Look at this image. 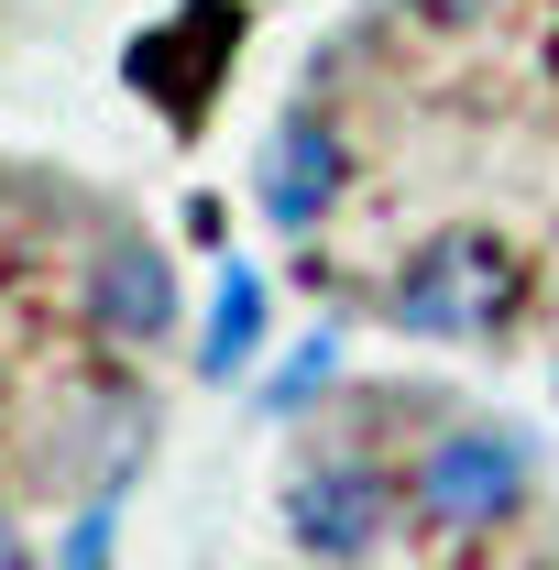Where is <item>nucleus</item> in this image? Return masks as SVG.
Listing matches in <instances>:
<instances>
[{"label": "nucleus", "instance_id": "1", "mask_svg": "<svg viewBox=\"0 0 559 570\" xmlns=\"http://www.w3.org/2000/svg\"><path fill=\"white\" fill-rule=\"evenodd\" d=\"M516 296H527V264L483 242V230H439L406 275L384 285V318L395 330H418V341H493L504 318H516Z\"/></svg>", "mask_w": 559, "mask_h": 570}, {"label": "nucleus", "instance_id": "2", "mask_svg": "<svg viewBox=\"0 0 559 570\" xmlns=\"http://www.w3.org/2000/svg\"><path fill=\"white\" fill-rule=\"evenodd\" d=\"M231 56H242V0H187V11H165L154 33L121 45V88H143L176 132H198L219 77H231Z\"/></svg>", "mask_w": 559, "mask_h": 570}, {"label": "nucleus", "instance_id": "3", "mask_svg": "<svg viewBox=\"0 0 559 570\" xmlns=\"http://www.w3.org/2000/svg\"><path fill=\"white\" fill-rule=\"evenodd\" d=\"M527 483H538V450L516 428H450L418 461V515L450 527V538H472V527H504L527 504Z\"/></svg>", "mask_w": 559, "mask_h": 570}, {"label": "nucleus", "instance_id": "4", "mask_svg": "<svg viewBox=\"0 0 559 570\" xmlns=\"http://www.w3.org/2000/svg\"><path fill=\"white\" fill-rule=\"evenodd\" d=\"M384 515H395V483H384L373 461H307V472L285 483V527H296L307 560H362V549L384 538Z\"/></svg>", "mask_w": 559, "mask_h": 570}, {"label": "nucleus", "instance_id": "5", "mask_svg": "<svg viewBox=\"0 0 559 570\" xmlns=\"http://www.w3.org/2000/svg\"><path fill=\"white\" fill-rule=\"evenodd\" d=\"M341 176H351L341 121H330L318 99H296L275 121V142H264V219H275V230H318V219L341 209Z\"/></svg>", "mask_w": 559, "mask_h": 570}, {"label": "nucleus", "instance_id": "6", "mask_svg": "<svg viewBox=\"0 0 559 570\" xmlns=\"http://www.w3.org/2000/svg\"><path fill=\"white\" fill-rule=\"evenodd\" d=\"M88 330L99 341H165L176 330V264L154 253V242H99L88 253Z\"/></svg>", "mask_w": 559, "mask_h": 570}, {"label": "nucleus", "instance_id": "7", "mask_svg": "<svg viewBox=\"0 0 559 570\" xmlns=\"http://www.w3.org/2000/svg\"><path fill=\"white\" fill-rule=\"evenodd\" d=\"M264 352V285H253V264H219L209 285V341H198V373L209 384H231L242 362Z\"/></svg>", "mask_w": 559, "mask_h": 570}, {"label": "nucleus", "instance_id": "8", "mask_svg": "<svg viewBox=\"0 0 559 570\" xmlns=\"http://www.w3.org/2000/svg\"><path fill=\"white\" fill-rule=\"evenodd\" d=\"M330 352H341V341H330V330H307V341H296V362L264 384V417H296V406H318V395H330V373H341Z\"/></svg>", "mask_w": 559, "mask_h": 570}, {"label": "nucleus", "instance_id": "9", "mask_svg": "<svg viewBox=\"0 0 559 570\" xmlns=\"http://www.w3.org/2000/svg\"><path fill=\"white\" fill-rule=\"evenodd\" d=\"M110 560V494L88 504V515H77V538H67V570H99Z\"/></svg>", "mask_w": 559, "mask_h": 570}, {"label": "nucleus", "instance_id": "10", "mask_svg": "<svg viewBox=\"0 0 559 570\" xmlns=\"http://www.w3.org/2000/svg\"><path fill=\"white\" fill-rule=\"evenodd\" d=\"M0 570H22V549H11V527H0Z\"/></svg>", "mask_w": 559, "mask_h": 570}]
</instances>
